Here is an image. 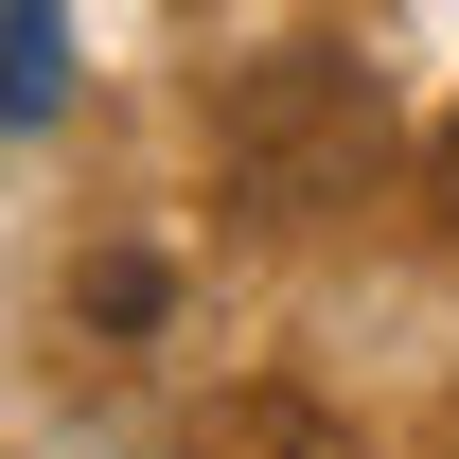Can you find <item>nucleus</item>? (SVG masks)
<instances>
[{
	"label": "nucleus",
	"mask_w": 459,
	"mask_h": 459,
	"mask_svg": "<svg viewBox=\"0 0 459 459\" xmlns=\"http://www.w3.org/2000/svg\"><path fill=\"white\" fill-rule=\"evenodd\" d=\"M177 459H353V424L318 389H212L195 424H177Z\"/></svg>",
	"instance_id": "2"
},
{
	"label": "nucleus",
	"mask_w": 459,
	"mask_h": 459,
	"mask_svg": "<svg viewBox=\"0 0 459 459\" xmlns=\"http://www.w3.org/2000/svg\"><path fill=\"white\" fill-rule=\"evenodd\" d=\"M424 177H442V230H459V124H442V160H424Z\"/></svg>",
	"instance_id": "3"
},
{
	"label": "nucleus",
	"mask_w": 459,
	"mask_h": 459,
	"mask_svg": "<svg viewBox=\"0 0 459 459\" xmlns=\"http://www.w3.org/2000/svg\"><path fill=\"white\" fill-rule=\"evenodd\" d=\"M371 71L353 54H265L247 89H230V124H212V160H230V195H247V230H300V212H336L353 177H371Z\"/></svg>",
	"instance_id": "1"
}]
</instances>
